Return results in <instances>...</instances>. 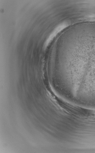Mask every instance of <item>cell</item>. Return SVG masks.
Returning a JSON list of instances; mask_svg holds the SVG:
<instances>
[{
    "mask_svg": "<svg viewBox=\"0 0 95 153\" xmlns=\"http://www.w3.org/2000/svg\"><path fill=\"white\" fill-rule=\"evenodd\" d=\"M67 26V24L63 23L56 27L49 36L47 41V43L48 44L49 43L57 34L63 29L66 28Z\"/></svg>",
    "mask_w": 95,
    "mask_h": 153,
    "instance_id": "6da1fadb",
    "label": "cell"
}]
</instances>
